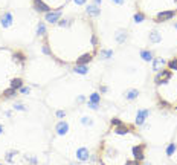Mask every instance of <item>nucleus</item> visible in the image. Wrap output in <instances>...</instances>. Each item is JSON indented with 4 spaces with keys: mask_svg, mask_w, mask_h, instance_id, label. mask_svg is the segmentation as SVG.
Returning <instances> with one entry per match:
<instances>
[{
    "mask_svg": "<svg viewBox=\"0 0 177 165\" xmlns=\"http://www.w3.org/2000/svg\"><path fill=\"white\" fill-rule=\"evenodd\" d=\"M49 55L64 64H88L98 52V37L92 22L78 18H60L47 32Z\"/></svg>",
    "mask_w": 177,
    "mask_h": 165,
    "instance_id": "1",
    "label": "nucleus"
},
{
    "mask_svg": "<svg viewBox=\"0 0 177 165\" xmlns=\"http://www.w3.org/2000/svg\"><path fill=\"white\" fill-rule=\"evenodd\" d=\"M101 165H140L145 158V144L132 125H115L99 147Z\"/></svg>",
    "mask_w": 177,
    "mask_h": 165,
    "instance_id": "2",
    "label": "nucleus"
},
{
    "mask_svg": "<svg viewBox=\"0 0 177 165\" xmlns=\"http://www.w3.org/2000/svg\"><path fill=\"white\" fill-rule=\"evenodd\" d=\"M25 61L23 52L0 47V98H11L23 87L22 70Z\"/></svg>",
    "mask_w": 177,
    "mask_h": 165,
    "instance_id": "3",
    "label": "nucleus"
},
{
    "mask_svg": "<svg viewBox=\"0 0 177 165\" xmlns=\"http://www.w3.org/2000/svg\"><path fill=\"white\" fill-rule=\"evenodd\" d=\"M177 9H167V11H160L159 14H156L154 20L156 23H162V22H167V20H171L174 15H176Z\"/></svg>",
    "mask_w": 177,
    "mask_h": 165,
    "instance_id": "4",
    "label": "nucleus"
},
{
    "mask_svg": "<svg viewBox=\"0 0 177 165\" xmlns=\"http://www.w3.org/2000/svg\"><path fill=\"white\" fill-rule=\"evenodd\" d=\"M61 9H58V11H49V12H46L44 14V18H46V22H49L50 25H55L60 18H61Z\"/></svg>",
    "mask_w": 177,
    "mask_h": 165,
    "instance_id": "5",
    "label": "nucleus"
},
{
    "mask_svg": "<svg viewBox=\"0 0 177 165\" xmlns=\"http://www.w3.org/2000/svg\"><path fill=\"white\" fill-rule=\"evenodd\" d=\"M148 116H150V110H148V109L137 110V113H136V124H137V125H142Z\"/></svg>",
    "mask_w": 177,
    "mask_h": 165,
    "instance_id": "6",
    "label": "nucleus"
},
{
    "mask_svg": "<svg viewBox=\"0 0 177 165\" xmlns=\"http://www.w3.org/2000/svg\"><path fill=\"white\" fill-rule=\"evenodd\" d=\"M12 22H14V18H12V14L11 12H3L2 14V17H0V23H2V26L3 28H9L11 25H12Z\"/></svg>",
    "mask_w": 177,
    "mask_h": 165,
    "instance_id": "7",
    "label": "nucleus"
},
{
    "mask_svg": "<svg viewBox=\"0 0 177 165\" xmlns=\"http://www.w3.org/2000/svg\"><path fill=\"white\" fill-rule=\"evenodd\" d=\"M86 12H87V15H90V17H98V15L101 14V9H99L98 5L88 3L87 6H86Z\"/></svg>",
    "mask_w": 177,
    "mask_h": 165,
    "instance_id": "8",
    "label": "nucleus"
},
{
    "mask_svg": "<svg viewBox=\"0 0 177 165\" xmlns=\"http://www.w3.org/2000/svg\"><path fill=\"white\" fill-rule=\"evenodd\" d=\"M165 66H167V61H165L163 58H153V70H154V72L163 70Z\"/></svg>",
    "mask_w": 177,
    "mask_h": 165,
    "instance_id": "9",
    "label": "nucleus"
},
{
    "mask_svg": "<svg viewBox=\"0 0 177 165\" xmlns=\"http://www.w3.org/2000/svg\"><path fill=\"white\" fill-rule=\"evenodd\" d=\"M55 131L58 133V135H66L67 131H69V124L66 123V121H60V123L55 125Z\"/></svg>",
    "mask_w": 177,
    "mask_h": 165,
    "instance_id": "10",
    "label": "nucleus"
},
{
    "mask_svg": "<svg viewBox=\"0 0 177 165\" xmlns=\"http://www.w3.org/2000/svg\"><path fill=\"white\" fill-rule=\"evenodd\" d=\"M77 159L81 161V162H84V161L88 159V150L86 147H81V148L77 150Z\"/></svg>",
    "mask_w": 177,
    "mask_h": 165,
    "instance_id": "11",
    "label": "nucleus"
},
{
    "mask_svg": "<svg viewBox=\"0 0 177 165\" xmlns=\"http://www.w3.org/2000/svg\"><path fill=\"white\" fill-rule=\"evenodd\" d=\"M73 72L75 74H80V75H86L88 72V66L87 64H77L73 67Z\"/></svg>",
    "mask_w": 177,
    "mask_h": 165,
    "instance_id": "12",
    "label": "nucleus"
},
{
    "mask_svg": "<svg viewBox=\"0 0 177 165\" xmlns=\"http://www.w3.org/2000/svg\"><path fill=\"white\" fill-rule=\"evenodd\" d=\"M137 96H139V90H137V89H130V90L125 92V99H128V101L136 99Z\"/></svg>",
    "mask_w": 177,
    "mask_h": 165,
    "instance_id": "13",
    "label": "nucleus"
},
{
    "mask_svg": "<svg viewBox=\"0 0 177 165\" xmlns=\"http://www.w3.org/2000/svg\"><path fill=\"white\" fill-rule=\"evenodd\" d=\"M116 41L118 43H124V41L127 40V31H124V29H121V31H118L116 32Z\"/></svg>",
    "mask_w": 177,
    "mask_h": 165,
    "instance_id": "14",
    "label": "nucleus"
},
{
    "mask_svg": "<svg viewBox=\"0 0 177 165\" xmlns=\"http://www.w3.org/2000/svg\"><path fill=\"white\" fill-rule=\"evenodd\" d=\"M140 57L145 61H153V52L151 50H140Z\"/></svg>",
    "mask_w": 177,
    "mask_h": 165,
    "instance_id": "15",
    "label": "nucleus"
},
{
    "mask_svg": "<svg viewBox=\"0 0 177 165\" xmlns=\"http://www.w3.org/2000/svg\"><path fill=\"white\" fill-rule=\"evenodd\" d=\"M160 40H162V37H160V34H159L157 31H153V32L150 34V41H151V43H159Z\"/></svg>",
    "mask_w": 177,
    "mask_h": 165,
    "instance_id": "16",
    "label": "nucleus"
},
{
    "mask_svg": "<svg viewBox=\"0 0 177 165\" xmlns=\"http://www.w3.org/2000/svg\"><path fill=\"white\" fill-rule=\"evenodd\" d=\"M88 101H90V103H95V104H99V103H101V95H99V93H92V95L88 96Z\"/></svg>",
    "mask_w": 177,
    "mask_h": 165,
    "instance_id": "17",
    "label": "nucleus"
},
{
    "mask_svg": "<svg viewBox=\"0 0 177 165\" xmlns=\"http://www.w3.org/2000/svg\"><path fill=\"white\" fill-rule=\"evenodd\" d=\"M37 34H38V35H46V34H47L46 26H44V23H41V22L37 25Z\"/></svg>",
    "mask_w": 177,
    "mask_h": 165,
    "instance_id": "18",
    "label": "nucleus"
},
{
    "mask_svg": "<svg viewBox=\"0 0 177 165\" xmlns=\"http://www.w3.org/2000/svg\"><path fill=\"white\" fill-rule=\"evenodd\" d=\"M167 66H168V69H170V70L176 72V70H177V57H176V58H173L171 61H168V63H167Z\"/></svg>",
    "mask_w": 177,
    "mask_h": 165,
    "instance_id": "19",
    "label": "nucleus"
},
{
    "mask_svg": "<svg viewBox=\"0 0 177 165\" xmlns=\"http://www.w3.org/2000/svg\"><path fill=\"white\" fill-rule=\"evenodd\" d=\"M144 20H145V14L144 12H136L134 14V22L136 23H142Z\"/></svg>",
    "mask_w": 177,
    "mask_h": 165,
    "instance_id": "20",
    "label": "nucleus"
},
{
    "mask_svg": "<svg viewBox=\"0 0 177 165\" xmlns=\"http://www.w3.org/2000/svg\"><path fill=\"white\" fill-rule=\"evenodd\" d=\"M176 150H177V145L173 142V144L168 145V148H167V155H168V156H173V153H174Z\"/></svg>",
    "mask_w": 177,
    "mask_h": 165,
    "instance_id": "21",
    "label": "nucleus"
},
{
    "mask_svg": "<svg viewBox=\"0 0 177 165\" xmlns=\"http://www.w3.org/2000/svg\"><path fill=\"white\" fill-rule=\"evenodd\" d=\"M112 55H113V50H101V57L104 60H108Z\"/></svg>",
    "mask_w": 177,
    "mask_h": 165,
    "instance_id": "22",
    "label": "nucleus"
},
{
    "mask_svg": "<svg viewBox=\"0 0 177 165\" xmlns=\"http://www.w3.org/2000/svg\"><path fill=\"white\" fill-rule=\"evenodd\" d=\"M81 123L84 124V125H90V124H92V118H87V116H84V118L81 119Z\"/></svg>",
    "mask_w": 177,
    "mask_h": 165,
    "instance_id": "23",
    "label": "nucleus"
},
{
    "mask_svg": "<svg viewBox=\"0 0 177 165\" xmlns=\"http://www.w3.org/2000/svg\"><path fill=\"white\" fill-rule=\"evenodd\" d=\"M87 107L93 109V110H96V109L99 107V104H95V103H90V101H87Z\"/></svg>",
    "mask_w": 177,
    "mask_h": 165,
    "instance_id": "24",
    "label": "nucleus"
},
{
    "mask_svg": "<svg viewBox=\"0 0 177 165\" xmlns=\"http://www.w3.org/2000/svg\"><path fill=\"white\" fill-rule=\"evenodd\" d=\"M20 92H22V93H29V87H25V86H23V87L20 89Z\"/></svg>",
    "mask_w": 177,
    "mask_h": 165,
    "instance_id": "25",
    "label": "nucleus"
},
{
    "mask_svg": "<svg viewBox=\"0 0 177 165\" xmlns=\"http://www.w3.org/2000/svg\"><path fill=\"white\" fill-rule=\"evenodd\" d=\"M14 109H15V110H25V107H23L22 104H17V106H14Z\"/></svg>",
    "mask_w": 177,
    "mask_h": 165,
    "instance_id": "26",
    "label": "nucleus"
},
{
    "mask_svg": "<svg viewBox=\"0 0 177 165\" xmlns=\"http://www.w3.org/2000/svg\"><path fill=\"white\" fill-rule=\"evenodd\" d=\"M64 115H66V113H64L63 110H58V112H57V116H58V118H63Z\"/></svg>",
    "mask_w": 177,
    "mask_h": 165,
    "instance_id": "27",
    "label": "nucleus"
},
{
    "mask_svg": "<svg viewBox=\"0 0 177 165\" xmlns=\"http://www.w3.org/2000/svg\"><path fill=\"white\" fill-rule=\"evenodd\" d=\"M73 2H75L77 5H84V3H86V0H73Z\"/></svg>",
    "mask_w": 177,
    "mask_h": 165,
    "instance_id": "28",
    "label": "nucleus"
},
{
    "mask_svg": "<svg viewBox=\"0 0 177 165\" xmlns=\"http://www.w3.org/2000/svg\"><path fill=\"white\" fill-rule=\"evenodd\" d=\"M112 2H115V3H118V5H124V3H125V0H112Z\"/></svg>",
    "mask_w": 177,
    "mask_h": 165,
    "instance_id": "29",
    "label": "nucleus"
},
{
    "mask_svg": "<svg viewBox=\"0 0 177 165\" xmlns=\"http://www.w3.org/2000/svg\"><path fill=\"white\" fill-rule=\"evenodd\" d=\"M84 101V96H78V103H83Z\"/></svg>",
    "mask_w": 177,
    "mask_h": 165,
    "instance_id": "30",
    "label": "nucleus"
},
{
    "mask_svg": "<svg viewBox=\"0 0 177 165\" xmlns=\"http://www.w3.org/2000/svg\"><path fill=\"white\" fill-rule=\"evenodd\" d=\"M93 3H95V5H98V6H99V5H101V0H93Z\"/></svg>",
    "mask_w": 177,
    "mask_h": 165,
    "instance_id": "31",
    "label": "nucleus"
},
{
    "mask_svg": "<svg viewBox=\"0 0 177 165\" xmlns=\"http://www.w3.org/2000/svg\"><path fill=\"white\" fill-rule=\"evenodd\" d=\"M2 131H3V125H0V133H2Z\"/></svg>",
    "mask_w": 177,
    "mask_h": 165,
    "instance_id": "32",
    "label": "nucleus"
},
{
    "mask_svg": "<svg viewBox=\"0 0 177 165\" xmlns=\"http://www.w3.org/2000/svg\"><path fill=\"white\" fill-rule=\"evenodd\" d=\"M174 28H176V29H177V23H176V25H174Z\"/></svg>",
    "mask_w": 177,
    "mask_h": 165,
    "instance_id": "33",
    "label": "nucleus"
}]
</instances>
